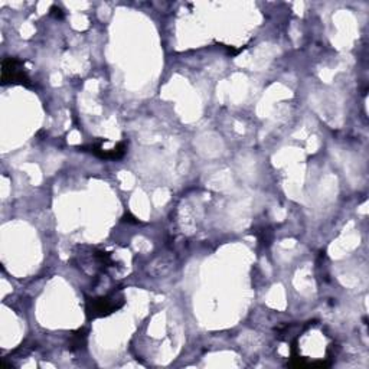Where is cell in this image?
Here are the masks:
<instances>
[{
	"label": "cell",
	"mask_w": 369,
	"mask_h": 369,
	"mask_svg": "<svg viewBox=\"0 0 369 369\" xmlns=\"http://www.w3.org/2000/svg\"><path fill=\"white\" fill-rule=\"evenodd\" d=\"M2 82L4 84H20L25 87L30 85V78L27 77L23 63L16 58H6L2 64Z\"/></svg>",
	"instance_id": "2"
},
{
	"label": "cell",
	"mask_w": 369,
	"mask_h": 369,
	"mask_svg": "<svg viewBox=\"0 0 369 369\" xmlns=\"http://www.w3.org/2000/svg\"><path fill=\"white\" fill-rule=\"evenodd\" d=\"M82 149H88V151L94 153L96 156H99V158H101V159H108V161H115V159L123 158V156H125L126 150H127V147H126L125 143H120V144H117L115 147H113V149H110V150H106V149L101 146V143L92 144V146H89V147H82Z\"/></svg>",
	"instance_id": "3"
},
{
	"label": "cell",
	"mask_w": 369,
	"mask_h": 369,
	"mask_svg": "<svg viewBox=\"0 0 369 369\" xmlns=\"http://www.w3.org/2000/svg\"><path fill=\"white\" fill-rule=\"evenodd\" d=\"M123 303H125V300H123V297L118 296L117 293L103 296L99 299H91L88 300V304H87V315L88 318H92V319L103 318L120 309Z\"/></svg>",
	"instance_id": "1"
}]
</instances>
